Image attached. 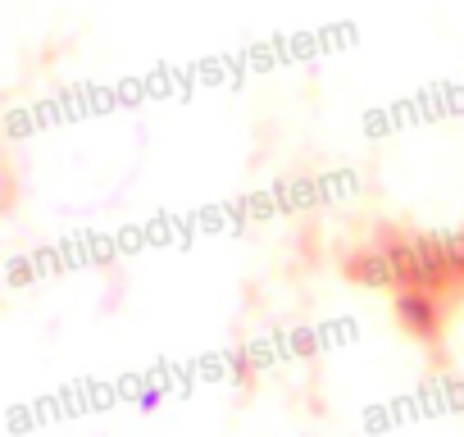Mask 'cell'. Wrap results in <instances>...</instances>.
<instances>
[{
  "label": "cell",
  "mask_w": 464,
  "mask_h": 437,
  "mask_svg": "<svg viewBox=\"0 0 464 437\" xmlns=\"http://www.w3.org/2000/svg\"><path fill=\"white\" fill-rule=\"evenodd\" d=\"M392 324L405 337H414L419 346L437 351L446 337V324H450V301L428 287H401V292H392Z\"/></svg>",
  "instance_id": "6da1fadb"
}]
</instances>
